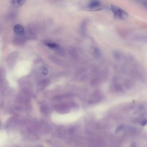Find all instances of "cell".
Listing matches in <instances>:
<instances>
[{
	"label": "cell",
	"mask_w": 147,
	"mask_h": 147,
	"mask_svg": "<svg viewBox=\"0 0 147 147\" xmlns=\"http://www.w3.org/2000/svg\"><path fill=\"white\" fill-rule=\"evenodd\" d=\"M74 131V130L73 129H69V133H72Z\"/></svg>",
	"instance_id": "7c38bea8"
},
{
	"label": "cell",
	"mask_w": 147,
	"mask_h": 147,
	"mask_svg": "<svg viewBox=\"0 0 147 147\" xmlns=\"http://www.w3.org/2000/svg\"><path fill=\"white\" fill-rule=\"evenodd\" d=\"M26 0H11V4L14 7L18 8L22 6Z\"/></svg>",
	"instance_id": "277c9868"
},
{
	"label": "cell",
	"mask_w": 147,
	"mask_h": 147,
	"mask_svg": "<svg viewBox=\"0 0 147 147\" xmlns=\"http://www.w3.org/2000/svg\"><path fill=\"white\" fill-rule=\"evenodd\" d=\"M111 8L115 18L121 20H125L127 18L128 13L122 8L113 4H111Z\"/></svg>",
	"instance_id": "6da1fadb"
},
{
	"label": "cell",
	"mask_w": 147,
	"mask_h": 147,
	"mask_svg": "<svg viewBox=\"0 0 147 147\" xmlns=\"http://www.w3.org/2000/svg\"><path fill=\"white\" fill-rule=\"evenodd\" d=\"M147 124V119H144L141 123V125L142 126H144Z\"/></svg>",
	"instance_id": "8fae6325"
},
{
	"label": "cell",
	"mask_w": 147,
	"mask_h": 147,
	"mask_svg": "<svg viewBox=\"0 0 147 147\" xmlns=\"http://www.w3.org/2000/svg\"><path fill=\"white\" fill-rule=\"evenodd\" d=\"M123 127L124 125H123L121 124L119 125L116 129L115 133H117L119 132L123 128Z\"/></svg>",
	"instance_id": "30bf717a"
},
{
	"label": "cell",
	"mask_w": 147,
	"mask_h": 147,
	"mask_svg": "<svg viewBox=\"0 0 147 147\" xmlns=\"http://www.w3.org/2000/svg\"><path fill=\"white\" fill-rule=\"evenodd\" d=\"M70 96V95H58L54 97L53 98V99L56 100H60L62 99L64 97H69Z\"/></svg>",
	"instance_id": "ba28073f"
},
{
	"label": "cell",
	"mask_w": 147,
	"mask_h": 147,
	"mask_svg": "<svg viewBox=\"0 0 147 147\" xmlns=\"http://www.w3.org/2000/svg\"><path fill=\"white\" fill-rule=\"evenodd\" d=\"M41 112L43 115H47L48 113L49 109L46 106H42L40 109Z\"/></svg>",
	"instance_id": "8992f818"
},
{
	"label": "cell",
	"mask_w": 147,
	"mask_h": 147,
	"mask_svg": "<svg viewBox=\"0 0 147 147\" xmlns=\"http://www.w3.org/2000/svg\"><path fill=\"white\" fill-rule=\"evenodd\" d=\"M135 2L143 6L147 9V0H134Z\"/></svg>",
	"instance_id": "5b68a950"
},
{
	"label": "cell",
	"mask_w": 147,
	"mask_h": 147,
	"mask_svg": "<svg viewBox=\"0 0 147 147\" xmlns=\"http://www.w3.org/2000/svg\"><path fill=\"white\" fill-rule=\"evenodd\" d=\"M41 71L42 74L44 75H47L48 74V70L46 67H42V68Z\"/></svg>",
	"instance_id": "9c48e42d"
},
{
	"label": "cell",
	"mask_w": 147,
	"mask_h": 147,
	"mask_svg": "<svg viewBox=\"0 0 147 147\" xmlns=\"http://www.w3.org/2000/svg\"><path fill=\"white\" fill-rule=\"evenodd\" d=\"M104 7L99 0H91L86 6L84 9L88 11H96L100 10L104 8Z\"/></svg>",
	"instance_id": "7a4b0ae2"
},
{
	"label": "cell",
	"mask_w": 147,
	"mask_h": 147,
	"mask_svg": "<svg viewBox=\"0 0 147 147\" xmlns=\"http://www.w3.org/2000/svg\"><path fill=\"white\" fill-rule=\"evenodd\" d=\"M45 44L49 47L51 49L55 48L57 47V44L53 42H47Z\"/></svg>",
	"instance_id": "52a82bcc"
},
{
	"label": "cell",
	"mask_w": 147,
	"mask_h": 147,
	"mask_svg": "<svg viewBox=\"0 0 147 147\" xmlns=\"http://www.w3.org/2000/svg\"><path fill=\"white\" fill-rule=\"evenodd\" d=\"M14 32L19 35H22L24 33V29L23 27L20 24L15 25L13 28Z\"/></svg>",
	"instance_id": "3957f363"
}]
</instances>
